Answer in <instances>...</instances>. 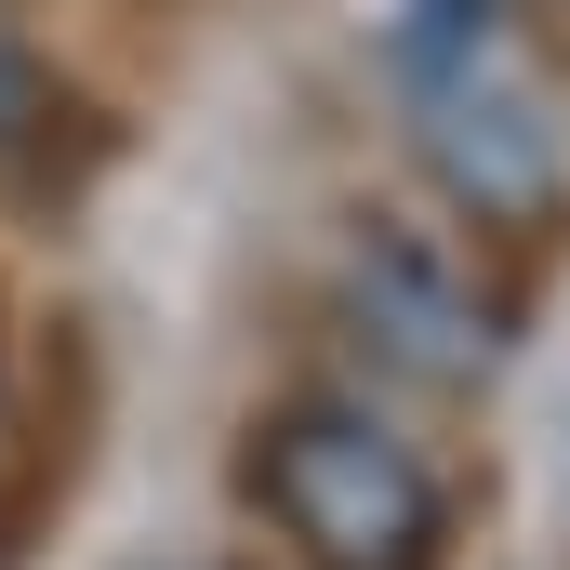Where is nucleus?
Segmentation results:
<instances>
[{
  "instance_id": "nucleus-1",
  "label": "nucleus",
  "mask_w": 570,
  "mask_h": 570,
  "mask_svg": "<svg viewBox=\"0 0 570 570\" xmlns=\"http://www.w3.org/2000/svg\"><path fill=\"white\" fill-rule=\"evenodd\" d=\"M253 504L279 518L305 570H438V544H451L425 451L385 438L358 399H292L253 438Z\"/></svg>"
},
{
  "instance_id": "nucleus-2",
  "label": "nucleus",
  "mask_w": 570,
  "mask_h": 570,
  "mask_svg": "<svg viewBox=\"0 0 570 570\" xmlns=\"http://www.w3.org/2000/svg\"><path fill=\"white\" fill-rule=\"evenodd\" d=\"M345 279H358V318H372V332H385L412 372L464 385V372L491 358V305L451 279V266H438L412 226H358V266H345Z\"/></svg>"
},
{
  "instance_id": "nucleus-3",
  "label": "nucleus",
  "mask_w": 570,
  "mask_h": 570,
  "mask_svg": "<svg viewBox=\"0 0 570 570\" xmlns=\"http://www.w3.org/2000/svg\"><path fill=\"white\" fill-rule=\"evenodd\" d=\"M0 107H27V80H13V53H0Z\"/></svg>"
}]
</instances>
